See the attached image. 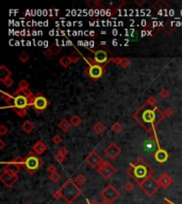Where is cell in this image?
Segmentation results:
<instances>
[{
    "instance_id": "cell-7",
    "label": "cell",
    "mask_w": 182,
    "mask_h": 204,
    "mask_svg": "<svg viewBox=\"0 0 182 204\" xmlns=\"http://www.w3.org/2000/svg\"><path fill=\"white\" fill-rule=\"evenodd\" d=\"M159 144H158L156 137H150L144 141V150L148 153H156L159 150Z\"/></svg>"
},
{
    "instance_id": "cell-24",
    "label": "cell",
    "mask_w": 182,
    "mask_h": 204,
    "mask_svg": "<svg viewBox=\"0 0 182 204\" xmlns=\"http://www.w3.org/2000/svg\"><path fill=\"white\" fill-rule=\"evenodd\" d=\"M59 127H60L61 129H62L63 131H66V130H68V128H69V123H68L67 120L64 119V120H62V121L60 122V125H59Z\"/></svg>"
},
{
    "instance_id": "cell-29",
    "label": "cell",
    "mask_w": 182,
    "mask_h": 204,
    "mask_svg": "<svg viewBox=\"0 0 182 204\" xmlns=\"http://www.w3.org/2000/svg\"><path fill=\"white\" fill-rule=\"evenodd\" d=\"M125 189L127 190V191H131V190L133 189V184L132 183H127V184H125Z\"/></svg>"
},
{
    "instance_id": "cell-6",
    "label": "cell",
    "mask_w": 182,
    "mask_h": 204,
    "mask_svg": "<svg viewBox=\"0 0 182 204\" xmlns=\"http://www.w3.org/2000/svg\"><path fill=\"white\" fill-rule=\"evenodd\" d=\"M102 197L104 198V201H108V202H113L114 200L117 199V197L119 196V192L114 188L113 185H108L106 187V189L101 192Z\"/></svg>"
},
{
    "instance_id": "cell-30",
    "label": "cell",
    "mask_w": 182,
    "mask_h": 204,
    "mask_svg": "<svg viewBox=\"0 0 182 204\" xmlns=\"http://www.w3.org/2000/svg\"><path fill=\"white\" fill-rule=\"evenodd\" d=\"M19 59L21 60V62H27L29 60V55L27 54V53H23V54L19 56Z\"/></svg>"
},
{
    "instance_id": "cell-26",
    "label": "cell",
    "mask_w": 182,
    "mask_h": 204,
    "mask_svg": "<svg viewBox=\"0 0 182 204\" xmlns=\"http://www.w3.org/2000/svg\"><path fill=\"white\" fill-rule=\"evenodd\" d=\"M112 130H113L114 132L118 133V132H120V131L122 130V125H120L119 122H116V123H115V125H113V128H112Z\"/></svg>"
},
{
    "instance_id": "cell-9",
    "label": "cell",
    "mask_w": 182,
    "mask_h": 204,
    "mask_svg": "<svg viewBox=\"0 0 182 204\" xmlns=\"http://www.w3.org/2000/svg\"><path fill=\"white\" fill-rule=\"evenodd\" d=\"M48 105V101L45 97H43L42 95H37L33 100V106L34 109L37 111H43L45 110Z\"/></svg>"
},
{
    "instance_id": "cell-37",
    "label": "cell",
    "mask_w": 182,
    "mask_h": 204,
    "mask_svg": "<svg viewBox=\"0 0 182 204\" xmlns=\"http://www.w3.org/2000/svg\"><path fill=\"white\" fill-rule=\"evenodd\" d=\"M59 152H60L61 154H63L64 156H65V155L67 154V150H66L65 148H62V149H61V150H60V151H59Z\"/></svg>"
},
{
    "instance_id": "cell-22",
    "label": "cell",
    "mask_w": 182,
    "mask_h": 204,
    "mask_svg": "<svg viewBox=\"0 0 182 204\" xmlns=\"http://www.w3.org/2000/svg\"><path fill=\"white\" fill-rule=\"evenodd\" d=\"M75 182L77 183V185H79V186H82V185H83L85 182H86V179H85L83 176H81V174H80V176H78L76 178Z\"/></svg>"
},
{
    "instance_id": "cell-23",
    "label": "cell",
    "mask_w": 182,
    "mask_h": 204,
    "mask_svg": "<svg viewBox=\"0 0 182 204\" xmlns=\"http://www.w3.org/2000/svg\"><path fill=\"white\" fill-rule=\"evenodd\" d=\"M70 62H71V59L70 58H67V56H64V58L61 59V61H60V64L61 65H63L64 67H67L69 64H70Z\"/></svg>"
},
{
    "instance_id": "cell-2",
    "label": "cell",
    "mask_w": 182,
    "mask_h": 204,
    "mask_svg": "<svg viewBox=\"0 0 182 204\" xmlns=\"http://www.w3.org/2000/svg\"><path fill=\"white\" fill-rule=\"evenodd\" d=\"M128 172L134 179V181L142 185L147 179L150 178V176L152 174V170L146 163H144L142 160H138L135 164L131 165Z\"/></svg>"
},
{
    "instance_id": "cell-11",
    "label": "cell",
    "mask_w": 182,
    "mask_h": 204,
    "mask_svg": "<svg viewBox=\"0 0 182 204\" xmlns=\"http://www.w3.org/2000/svg\"><path fill=\"white\" fill-rule=\"evenodd\" d=\"M114 172H115V169L112 167L111 165H109V164H107L104 162L102 163V166L99 168V173H100L104 179H109Z\"/></svg>"
},
{
    "instance_id": "cell-3",
    "label": "cell",
    "mask_w": 182,
    "mask_h": 204,
    "mask_svg": "<svg viewBox=\"0 0 182 204\" xmlns=\"http://www.w3.org/2000/svg\"><path fill=\"white\" fill-rule=\"evenodd\" d=\"M60 190H61V194H62V197L69 203L73 202V201L81 194L80 189L71 181L66 182Z\"/></svg>"
},
{
    "instance_id": "cell-32",
    "label": "cell",
    "mask_w": 182,
    "mask_h": 204,
    "mask_svg": "<svg viewBox=\"0 0 182 204\" xmlns=\"http://www.w3.org/2000/svg\"><path fill=\"white\" fill-rule=\"evenodd\" d=\"M53 197H55V199H59L60 197H62V194H61V190H57V191L53 194Z\"/></svg>"
},
{
    "instance_id": "cell-13",
    "label": "cell",
    "mask_w": 182,
    "mask_h": 204,
    "mask_svg": "<svg viewBox=\"0 0 182 204\" xmlns=\"http://www.w3.org/2000/svg\"><path fill=\"white\" fill-rule=\"evenodd\" d=\"M104 152L110 158H115L120 153V149L117 148L115 144H110L104 150Z\"/></svg>"
},
{
    "instance_id": "cell-25",
    "label": "cell",
    "mask_w": 182,
    "mask_h": 204,
    "mask_svg": "<svg viewBox=\"0 0 182 204\" xmlns=\"http://www.w3.org/2000/svg\"><path fill=\"white\" fill-rule=\"evenodd\" d=\"M70 121L74 125H79L80 123H81V119H80L79 116H73L70 119Z\"/></svg>"
},
{
    "instance_id": "cell-40",
    "label": "cell",
    "mask_w": 182,
    "mask_h": 204,
    "mask_svg": "<svg viewBox=\"0 0 182 204\" xmlns=\"http://www.w3.org/2000/svg\"><path fill=\"white\" fill-rule=\"evenodd\" d=\"M100 204H111V203L108 202V201H102V202H101Z\"/></svg>"
},
{
    "instance_id": "cell-27",
    "label": "cell",
    "mask_w": 182,
    "mask_h": 204,
    "mask_svg": "<svg viewBox=\"0 0 182 204\" xmlns=\"http://www.w3.org/2000/svg\"><path fill=\"white\" fill-rule=\"evenodd\" d=\"M59 179H60V176L57 173V172H55V173H51V176H50V180H51L52 182H58L59 181Z\"/></svg>"
},
{
    "instance_id": "cell-17",
    "label": "cell",
    "mask_w": 182,
    "mask_h": 204,
    "mask_svg": "<svg viewBox=\"0 0 182 204\" xmlns=\"http://www.w3.org/2000/svg\"><path fill=\"white\" fill-rule=\"evenodd\" d=\"M172 182H173V180H172V178H170L168 174H163V176L160 178V180H159V183H160V185H162L164 188H167L168 186H169L170 184H172Z\"/></svg>"
},
{
    "instance_id": "cell-41",
    "label": "cell",
    "mask_w": 182,
    "mask_h": 204,
    "mask_svg": "<svg viewBox=\"0 0 182 204\" xmlns=\"http://www.w3.org/2000/svg\"><path fill=\"white\" fill-rule=\"evenodd\" d=\"M25 204H31L30 202H27V203H25Z\"/></svg>"
},
{
    "instance_id": "cell-35",
    "label": "cell",
    "mask_w": 182,
    "mask_h": 204,
    "mask_svg": "<svg viewBox=\"0 0 182 204\" xmlns=\"http://www.w3.org/2000/svg\"><path fill=\"white\" fill-rule=\"evenodd\" d=\"M16 113H17V114H19L20 116H23V115L27 114V112L25 111V110H18V111H16Z\"/></svg>"
},
{
    "instance_id": "cell-4",
    "label": "cell",
    "mask_w": 182,
    "mask_h": 204,
    "mask_svg": "<svg viewBox=\"0 0 182 204\" xmlns=\"http://www.w3.org/2000/svg\"><path fill=\"white\" fill-rule=\"evenodd\" d=\"M141 186H142V189H143L147 195L152 196L158 189H159L160 183L158 181H156L153 178H151V176H150V178L147 179L146 181L141 185Z\"/></svg>"
},
{
    "instance_id": "cell-20",
    "label": "cell",
    "mask_w": 182,
    "mask_h": 204,
    "mask_svg": "<svg viewBox=\"0 0 182 204\" xmlns=\"http://www.w3.org/2000/svg\"><path fill=\"white\" fill-rule=\"evenodd\" d=\"M8 169H9V172H11L12 174H16L19 171V166L18 165H16L15 163H12V164H10L9 165V167H8Z\"/></svg>"
},
{
    "instance_id": "cell-8",
    "label": "cell",
    "mask_w": 182,
    "mask_h": 204,
    "mask_svg": "<svg viewBox=\"0 0 182 204\" xmlns=\"http://www.w3.org/2000/svg\"><path fill=\"white\" fill-rule=\"evenodd\" d=\"M13 104L17 107L18 110H25L27 105L29 104V100L27 96L23 95H16L13 99Z\"/></svg>"
},
{
    "instance_id": "cell-33",
    "label": "cell",
    "mask_w": 182,
    "mask_h": 204,
    "mask_svg": "<svg viewBox=\"0 0 182 204\" xmlns=\"http://www.w3.org/2000/svg\"><path fill=\"white\" fill-rule=\"evenodd\" d=\"M120 64H122V65L124 66V67H126V66H128V65H129V64H130V62L128 61L127 59H122V63H120Z\"/></svg>"
},
{
    "instance_id": "cell-19",
    "label": "cell",
    "mask_w": 182,
    "mask_h": 204,
    "mask_svg": "<svg viewBox=\"0 0 182 204\" xmlns=\"http://www.w3.org/2000/svg\"><path fill=\"white\" fill-rule=\"evenodd\" d=\"M93 130L95 131L97 134H101L104 130H106V127H104V125H102V123L98 122V123H96V125H94Z\"/></svg>"
},
{
    "instance_id": "cell-39",
    "label": "cell",
    "mask_w": 182,
    "mask_h": 204,
    "mask_svg": "<svg viewBox=\"0 0 182 204\" xmlns=\"http://www.w3.org/2000/svg\"><path fill=\"white\" fill-rule=\"evenodd\" d=\"M166 114L168 115V116H169V115L173 114V111H172V110H169V109H167V110H166Z\"/></svg>"
},
{
    "instance_id": "cell-28",
    "label": "cell",
    "mask_w": 182,
    "mask_h": 204,
    "mask_svg": "<svg viewBox=\"0 0 182 204\" xmlns=\"http://www.w3.org/2000/svg\"><path fill=\"white\" fill-rule=\"evenodd\" d=\"M64 158H65V156H64L63 154H61L60 152H59V153H58V155H57V156H55V160H57L59 163L63 162V161H64Z\"/></svg>"
},
{
    "instance_id": "cell-21",
    "label": "cell",
    "mask_w": 182,
    "mask_h": 204,
    "mask_svg": "<svg viewBox=\"0 0 182 204\" xmlns=\"http://www.w3.org/2000/svg\"><path fill=\"white\" fill-rule=\"evenodd\" d=\"M33 128H34V125H32L30 121H26L23 125V130L25 131V132H27V133H30L31 131L33 130Z\"/></svg>"
},
{
    "instance_id": "cell-31",
    "label": "cell",
    "mask_w": 182,
    "mask_h": 204,
    "mask_svg": "<svg viewBox=\"0 0 182 204\" xmlns=\"http://www.w3.org/2000/svg\"><path fill=\"white\" fill-rule=\"evenodd\" d=\"M61 141H62V138H61L59 135H55V137H53V143H55V144L59 145V144L61 143Z\"/></svg>"
},
{
    "instance_id": "cell-18",
    "label": "cell",
    "mask_w": 182,
    "mask_h": 204,
    "mask_svg": "<svg viewBox=\"0 0 182 204\" xmlns=\"http://www.w3.org/2000/svg\"><path fill=\"white\" fill-rule=\"evenodd\" d=\"M46 149H47L46 145H45L44 143H42V141H39V143L33 147L34 152L37 153V154H42L43 152H45V150Z\"/></svg>"
},
{
    "instance_id": "cell-34",
    "label": "cell",
    "mask_w": 182,
    "mask_h": 204,
    "mask_svg": "<svg viewBox=\"0 0 182 204\" xmlns=\"http://www.w3.org/2000/svg\"><path fill=\"white\" fill-rule=\"evenodd\" d=\"M160 96H161V97H163V98H166L167 96H168V94H167V90H162L161 93H160Z\"/></svg>"
},
{
    "instance_id": "cell-38",
    "label": "cell",
    "mask_w": 182,
    "mask_h": 204,
    "mask_svg": "<svg viewBox=\"0 0 182 204\" xmlns=\"http://www.w3.org/2000/svg\"><path fill=\"white\" fill-rule=\"evenodd\" d=\"M0 129H1V132H0V134H1V135H3V134L7 132V129H5L4 125H1V128H0Z\"/></svg>"
},
{
    "instance_id": "cell-14",
    "label": "cell",
    "mask_w": 182,
    "mask_h": 204,
    "mask_svg": "<svg viewBox=\"0 0 182 204\" xmlns=\"http://www.w3.org/2000/svg\"><path fill=\"white\" fill-rule=\"evenodd\" d=\"M154 160L158 163H165L168 160V153L166 150L160 148L158 151L154 153Z\"/></svg>"
},
{
    "instance_id": "cell-36",
    "label": "cell",
    "mask_w": 182,
    "mask_h": 204,
    "mask_svg": "<svg viewBox=\"0 0 182 204\" xmlns=\"http://www.w3.org/2000/svg\"><path fill=\"white\" fill-rule=\"evenodd\" d=\"M55 166H49V167H48V171H49L50 173H55Z\"/></svg>"
},
{
    "instance_id": "cell-1",
    "label": "cell",
    "mask_w": 182,
    "mask_h": 204,
    "mask_svg": "<svg viewBox=\"0 0 182 204\" xmlns=\"http://www.w3.org/2000/svg\"><path fill=\"white\" fill-rule=\"evenodd\" d=\"M134 118L147 130H152L163 119V114L153 104L147 103L134 114Z\"/></svg>"
},
{
    "instance_id": "cell-10",
    "label": "cell",
    "mask_w": 182,
    "mask_h": 204,
    "mask_svg": "<svg viewBox=\"0 0 182 204\" xmlns=\"http://www.w3.org/2000/svg\"><path fill=\"white\" fill-rule=\"evenodd\" d=\"M102 72H103V69L102 67L98 64H93V65L90 66L89 70H87V74L91 78L93 79H97V78L102 76Z\"/></svg>"
},
{
    "instance_id": "cell-5",
    "label": "cell",
    "mask_w": 182,
    "mask_h": 204,
    "mask_svg": "<svg viewBox=\"0 0 182 204\" xmlns=\"http://www.w3.org/2000/svg\"><path fill=\"white\" fill-rule=\"evenodd\" d=\"M42 164H43V162L39 160V157H36L35 155H32V154L29 155L25 161V165L30 173L35 172L36 169H39L42 166Z\"/></svg>"
},
{
    "instance_id": "cell-12",
    "label": "cell",
    "mask_w": 182,
    "mask_h": 204,
    "mask_svg": "<svg viewBox=\"0 0 182 204\" xmlns=\"http://www.w3.org/2000/svg\"><path fill=\"white\" fill-rule=\"evenodd\" d=\"M16 180H17V178L15 176V174H12L11 172H9V171H5V172L2 173V176H1V181L3 182L8 187L12 186V185L16 182Z\"/></svg>"
},
{
    "instance_id": "cell-15",
    "label": "cell",
    "mask_w": 182,
    "mask_h": 204,
    "mask_svg": "<svg viewBox=\"0 0 182 204\" xmlns=\"http://www.w3.org/2000/svg\"><path fill=\"white\" fill-rule=\"evenodd\" d=\"M94 59H95V62L98 64H103L106 63L107 60H108V53L104 50H98L95 52L94 54Z\"/></svg>"
},
{
    "instance_id": "cell-16",
    "label": "cell",
    "mask_w": 182,
    "mask_h": 204,
    "mask_svg": "<svg viewBox=\"0 0 182 204\" xmlns=\"http://www.w3.org/2000/svg\"><path fill=\"white\" fill-rule=\"evenodd\" d=\"M87 162H89L90 165H92L93 167H97L99 164H102L103 162H101L100 157L96 154V152H92V154L87 157Z\"/></svg>"
}]
</instances>
